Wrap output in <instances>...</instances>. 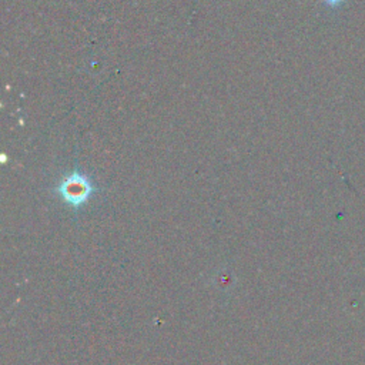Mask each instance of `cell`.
Instances as JSON below:
<instances>
[{"label": "cell", "instance_id": "2", "mask_svg": "<svg viewBox=\"0 0 365 365\" xmlns=\"http://www.w3.org/2000/svg\"><path fill=\"white\" fill-rule=\"evenodd\" d=\"M328 7L331 9H338L341 4H344L345 0H322Z\"/></svg>", "mask_w": 365, "mask_h": 365}, {"label": "cell", "instance_id": "1", "mask_svg": "<svg viewBox=\"0 0 365 365\" xmlns=\"http://www.w3.org/2000/svg\"><path fill=\"white\" fill-rule=\"evenodd\" d=\"M93 191H94V187L90 178L83 175L78 171L67 175L57 187V192L60 194V197L67 204L76 208L86 204L90 195L93 194Z\"/></svg>", "mask_w": 365, "mask_h": 365}]
</instances>
